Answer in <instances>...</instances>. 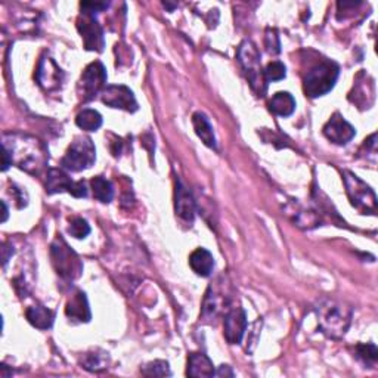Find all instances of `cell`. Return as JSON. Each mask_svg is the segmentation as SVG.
<instances>
[{"instance_id": "cell-1", "label": "cell", "mask_w": 378, "mask_h": 378, "mask_svg": "<svg viewBox=\"0 0 378 378\" xmlns=\"http://www.w3.org/2000/svg\"><path fill=\"white\" fill-rule=\"evenodd\" d=\"M4 150L8 151L12 164L34 176L42 174L48 166V148L42 141L30 134L6 133L4 136Z\"/></svg>"}, {"instance_id": "cell-2", "label": "cell", "mask_w": 378, "mask_h": 378, "mask_svg": "<svg viewBox=\"0 0 378 378\" xmlns=\"http://www.w3.org/2000/svg\"><path fill=\"white\" fill-rule=\"evenodd\" d=\"M315 312L319 330L334 340L343 339L352 323V309L337 300H321Z\"/></svg>"}, {"instance_id": "cell-3", "label": "cell", "mask_w": 378, "mask_h": 378, "mask_svg": "<svg viewBox=\"0 0 378 378\" xmlns=\"http://www.w3.org/2000/svg\"><path fill=\"white\" fill-rule=\"evenodd\" d=\"M340 69L332 61H322L315 65L312 70L307 71L304 77V93L309 98H318L327 94L339 78Z\"/></svg>"}, {"instance_id": "cell-4", "label": "cell", "mask_w": 378, "mask_h": 378, "mask_svg": "<svg viewBox=\"0 0 378 378\" xmlns=\"http://www.w3.org/2000/svg\"><path fill=\"white\" fill-rule=\"evenodd\" d=\"M238 61L242 66V70L246 71V76L250 82L251 89L263 97L266 88H267V80L265 77V71L262 70V62H260V53L251 42L246 40L242 42L239 49H238Z\"/></svg>"}, {"instance_id": "cell-5", "label": "cell", "mask_w": 378, "mask_h": 378, "mask_svg": "<svg viewBox=\"0 0 378 378\" xmlns=\"http://www.w3.org/2000/svg\"><path fill=\"white\" fill-rule=\"evenodd\" d=\"M50 259L57 274L64 279L73 281L78 278L83 271V265L80 262L77 253L73 251L62 238H57L52 242Z\"/></svg>"}, {"instance_id": "cell-6", "label": "cell", "mask_w": 378, "mask_h": 378, "mask_svg": "<svg viewBox=\"0 0 378 378\" xmlns=\"http://www.w3.org/2000/svg\"><path fill=\"white\" fill-rule=\"evenodd\" d=\"M346 192L352 202V206L362 214H375L377 213V197L375 192L365 182L360 181L352 172H343Z\"/></svg>"}, {"instance_id": "cell-7", "label": "cell", "mask_w": 378, "mask_h": 378, "mask_svg": "<svg viewBox=\"0 0 378 378\" xmlns=\"http://www.w3.org/2000/svg\"><path fill=\"white\" fill-rule=\"evenodd\" d=\"M97 160V148L88 136L76 138L69 150H66L61 164L64 169L71 172H82L94 164Z\"/></svg>"}, {"instance_id": "cell-8", "label": "cell", "mask_w": 378, "mask_h": 378, "mask_svg": "<svg viewBox=\"0 0 378 378\" xmlns=\"http://www.w3.org/2000/svg\"><path fill=\"white\" fill-rule=\"evenodd\" d=\"M106 83V70L102 62L94 61L89 64L78 83V92L85 102L92 101L104 89Z\"/></svg>"}, {"instance_id": "cell-9", "label": "cell", "mask_w": 378, "mask_h": 378, "mask_svg": "<svg viewBox=\"0 0 378 378\" xmlns=\"http://www.w3.org/2000/svg\"><path fill=\"white\" fill-rule=\"evenodd\" d=\"M77 30L82 34L85 48L88 50H98L102 52L105 46L104 30L101 24L94 20V13L82 12L77 20Z\"/></svg>"}, {"instance_id": "cell-10", "label": "cell", "mask_w": 378, "mask_h": 378, "mask_svg": "<svg viewBox=\"0 0 378 378\" xmlns=\"http://www.w3.org/2000/svg\"><path fill=\"white\" fill-rule=\"evenodd\" d=\"M46 191L48 194L70 192L76 198L88 197V189L85 182H74L65 172L59 169H50L46 178Z\"/></svg>"}, {"instance_id": "cell-11", "label": "cell", "mask_w": 378, "mask_h": 378, "mask_svg": "<svg viewBox=\"0 0 378 378\" xmlns=\"http://www.w3.org/2000/svg\"><path fill=\"white\" fill-rule=\"evenodd\" d=\"M102 102L117 110H125L127 113L138 111V102L133 92L123 85L106 86L102 92Z\"/></svg>"}, {"instance_id": "cell-12", "label": "cell", "mask_w": 378, "mask_h": 378, "mask_svg": "<svg viewBox=\"0 0 378 378\" xmlns=\"http://www.w3.org/2000/svg\"><path fill=\"white\" fill-rule=\"evenodd\" d=\"M247 316L242 307H232L227 310L223 321V330H225V339L229 344H239L242 342L247 331Z\"/></svg>"}, {"instance_id": "cell-13", "label": "cell", "mask_w": 378, "mask_h": 378, "mask_svg": "<svg viewBox=\"0 0 378 378\" xmlns=\"http://www.w3.org/2000/svg\"><path fill=\"white\" fill-rule=\"evenodd\" d=\"M36 78L38 85L42 86L46 92L57 90L61 88L64 82V73L50 57H43L38 62Z\"/></svg>"}, {"instance_id": "cell-14", "label": "cell", "mask_w": 378, "mask_h": 378, "mask_svg": "<svg viewBox=\"0 0 378 378\" xmlns=\"http://www.w3.org/2000/svg\"><path fill=\"white\" fill-rule=\"evenodd\" d=\"M323 134L328 141L335 145H346L355 136V127L347 123L344 117L339 113H335L323 126Z\"/></svg>"}, {"instance_id": "cell-15", "label": "cell", "mask_w": 378, "mask_h": 378, "mask_svg": "<svg viewBox=\"0 0 378 378\" xmlns=\"http://www.w3.org/2000/svg\"><path fill=\"white\" fill-rule=\"evenodd\" d=\"M227 306V295H225L219 287L210 286L206 294L204 304H202V318L209 322H213L220 314H223V310Z\"/></svg>"}, {"instance_id": "cell-16", "label": "cell", "mask_w": 378, "mask_h": 378, "mask_svg": "<svg viewBox=\"0 0 378 378\" xmlns=\"http://www.w3.org/2000/svg\"><path fill=\"white\" fill-rule=\"evenodd\" d=\"M174 209L176 214L186 222H192L195 218V201L191 191L182 183L176 182V194H174Z\"/></svg>"}, {"instance_id": "cell-17", "label": "cell", "mask_w": 378, "mask_h": 378, "mask_svg": "<svg viewBox=\"0 0 378 378\" xmlns=\"http://www.w3.org/2000/svg\"><path fill=\"white\" fill-rule=\"evenodd\" d=\"M65 314L69 318L78 322H89L92 318L88 297L83 291H76L65 307Z\"/></svg>"}, {"instance_id": "cell-18", "label": "cell", "mask_w": 378, "mask_h": 378, "mask_svg": "<svg viewBox=\"0 0 378 378\" xmlns=\"http://www.w3.org/2000/svg\"><path fill=\"white\" fill-rule=\"evenodd\" d=\"M189 265H191L192 271L202 278H207L211 275L214 269V259L209 250L206 248H197L189 255Z\"/></svg>"}, {"instance_id": "cell-19", "label": "cell", "mask_w": 378, "mask_h": 378, "mask_svg": "<svg viewBox=\"0 0 378 378\" xmlns=\"http://www.w3.org/2000/svg\"><path fill=\"white\" fill-rule=\"evenodd\" d=\"M186 374L189 377H213L216 375V371L213 362L207 355L191 354L188 358Z\"/></svg>"}, {"instance_id": "cell-20", "label": "cell", "mask_w": 378, "mask_h": 378, "mask_svg": "<svg viewBox=\"0 0 378 378\" xmlns=\"http://www.w3.org/2000/svg\"><path fill=\"white\" fill-rule=\"evenodd\" d=\"M25 316L31 326L38 330H49L53 326V321H55V314L42 304H34L27 309Z\"/></svg>"}, {"instance_id": "cell-21", "label": "cell", "mask_w": 378, "mask_h": 378, "mask_svg": "<svg viewBox=\"0 0 378 378\" xmlns=\"http://www.w3.org/2000/svg\"><path fill=\"white\" fill-rule=\"evenodd\" d=\"M192 125L197 136L202 141V144L211 148V150H216V138L209 118L202 113H195L192 115Z\"/></svg>"}, {"instance_id": "cell-22", "label": "cell", "mask_w": 378, "mask_h": 378, "mask_svg": "<svg viewBox=\"0 0 378 378\" xmlns=\"http://www.w3.org/2000/svg\"><path fill=\"white\" fill-rule=\"evenodd\" d=\"M271 110L281 117H288L295 110V101L288 92H278L271 101Z\"/></svg>"}, {"instance_id": "cell-23", "label": "cell", "mask_w": 378, "mask_h": 378, "mask_svg": "<svg viewBox=\"0 0 378 378\" xmlns=\"http://www.w3.org/2000/svg\"><path fill=\"white\" fill-rule=\"evenodd\" d=\"M90 185L93 189V197L97 198L98 201L104 202V204H108V202L113 201L114 188H113V183L110 181H106L102 176H97L94 179H92Z\"/></svg>"}, {"instance_id": "cell-24", "label": "cell", "mask_w": 378, "mask_h": 378, "mask_svg": "<svg viewBox=\"0 0 378 378\" xmlns=\"http://www.w3.org/2000/svg\"><path fill=\"white\" fill-rule=\"evenodd\" d=\"M76 125L86 132H94L102 126V115L97 110H83L77 114Z\"/></svg>"}, {"instance_id": "cell-25", "label": "cell", "mask_w": 378, "mask_h": 378, "mask_svg": "<svg viewBox=\"0 0 378 378\" xmlns=\"http://www.w3.org/2000/svg\"><path fill=\"white\" fill-rule=\"evenodd\" d=\"M82 365L85 370L92 372H99L106 368L108 365V356L104 352H90L86 354L82 359Z\"/></svg>"}, {"instance_id": "cell-26", "label": "cell", "mask_w": 378, "mask_h": 378, "mask_svg": "<svg viewBox=\"0 0 378 378\" xmlns=\"http://www.w3.org/2000/svg\"><path fill=\"white\" fill-rule=\"evenodd\" d=\"M356 356L365 363V365H374L378 359V349L372 343L358 344L356 346Z\"/></svg>"}, {"instance_id": "cell-27", "label": "cell", "mask_w": 378, "mask_h": 378, "mask_svg": "<svg viewBox=\"0 0 378 378\" xmlns=\"http://www.w3.org/2000/svg\"><path fill=\"white\" fill-rule=\"evenodd\" d=\"M142 374L146 377H167L170 375V367L166 360H154L146 363L142 368Z\"/></svg>"}, {"instance_id": "cell-28", "label": "cell", "mask_w": 378, "mask_h": 378, "mask_svg": "<svg viewBox=\"0 0 378 378\" xmlns=\"http://www.w3.org/2000/svg\"><path fill=\"white\" fill-rule=\"evenodd\" d=\"M287 76V70L286 65L279 61H274L271 64H267L266 70H265V77L267 82H279V80L286 78Z\"/></svg>"}, {"instance_id": "cell-29", "label": "cell", "mask_w": 378, "mask_h": 378, "mask_svg": "<svg viewBox=\"0 0 378 378\" xmlns=\"http://www.w3.org/2000/svg\"><path fill=\"white\" fill-rule=\"evenodd\" d=\"M69 232L71 237L77 238V239H83L86 238L89 234H90V226L89 223L82 219V218H74L70 223V227H69Z\"/></svg>"}, {"instance_id": "cell-30", "label": "cell", "mask_w": 378, "mask_h": 378, "mask_svg": "<svg viewBox=\"0 0 378 378\" xmlns=\"http://www.w3.org/2000/svg\"><path fill=\"white\" fill-rule=\"evenodd\" d=\"M266 46H267V50L271 53H279L281 43H279V38H278L275 30L267 29V31H266Z\"/></svg>"}, {"instance_id": "cell-31", "label": "cell", "mask_w": 378, "mask_h": 378, "mask_svg": "<svg viewBox=\"0 0 378 378\" xmlns=\"http://www.w3.org/2000/svg\"><path fill=\"white\" fill-rule=\"evenodd\" d=\"M216 375H219V377H234V372L231 371V368H229L227 365H222L218 371H216Z\"/></svg>"}, {"instance_id": "cell-32", "label": "cell", "mask_w": 378, "mask_h": 378, "mask_svg": "<svg viewBox=\"0 0 378 378\" xmlns=\"http://www.w3.org/2000/svg\"><path fill=\"white\" fill-rule=\"evenodd\" d=\"M2 207H4V216H2V222H6L8 219V207H6V202L2 201Z\"/></svg>"}]
</instances>
